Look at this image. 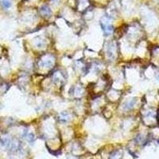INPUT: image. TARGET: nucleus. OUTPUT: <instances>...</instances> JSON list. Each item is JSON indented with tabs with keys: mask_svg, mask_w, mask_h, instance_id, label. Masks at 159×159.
<instances>
[{
	"mask_svg": "<svg viewBox=\"0 0 159 159\" xmlns=\"http://www.w3.org/2000/svg\"><path fill=\"white\" fill-rule=\"evenodd\" d=\"M22 138L26 139L29 143H33V142L34 141V135L32 133H30L27 130H25L22 132Z\"/></svg>",
	"mask_w": 159,
	"mask_h": 159,
	"instance_id": "obj_12",
	"label": "nucleus"
},
{
	"mask_svg": "<svg viewBox=\"0 0 159 159\" xmlns=\"http://www.w3.org/2000/svg\"><path fill=\"white\" fill-rule=\"evenodd\" d=\"M76 10L80 12L88 11L90 7V0H76Z\"/></svg>",
	"mask_w": 159,
	"mask_h": 159,
	"instance_id": "obj_6",
	"label": "nucleus"
},
{
	"mask_svg": "<svg viewBox=\"0 0 159 159\" xmlns=\"http://www.w3.org/2000/svg\"><path fill=\"white\" fill-rule=\"evenodd\" d=\"M12 140L13 139L9 135H3L0 138V145L4 148L9 149Z\"/></svg>",
	"mask_w": 159,
	"mask_h": 159,
	"instance_id": "obj_9",
	"label": "nucleus"
},
{
	"mask_svg": "<svg viewBox=\"0 0 159 159\" xmlns=\"http://www.w3.org/2000/svg\"><path fill=\"white\" fill-rule=\"evenodd\" d=\"M118 46L116 42H110L106 45V54L110 60H115L117 57Z\"/></svg>",
	"mask_w": 159,
	"mask_h": 159,
	"instance_id": "obj_4",
	"label": "nucleus"
},
{
	"mask_svg": "<svg viewBox=\"0 0 159 159\" xmlns=\"http://www.w3.org/2000/svg\"><path fill=\"white\" fill-rule=\"evenodd\" d=\"M52 80L57 85H62L66 80L65 74L61 70L55 71L52 75Z\"/></svg>",
	"mask_w": 159,
	"mask_h": 159,
	"instance_id": "obj_5",
	"label": "nucleus"
},
{
	"mask_svg": "<svg viewBox=\"0 0 159 159\" xmlns=\"http://www.w3.org/2000/svg\"><path fill=\"white\" fill-rule=\"evenodd\" d=\"M100 25L106 36H109L113 32V25L111 22V18L109 16H103L100 19Z\"/></svg>",
	"mask_w": 159,
	"mask_h": 159,
	"instance_id": "obj_2",
	"label": "nucleus"
},
{
	"mask_svg": "<svg viewBox=\"0 0 159 159\" xmlns=\"http://www.w3.org/2000/svg\"><path fill=\"white\" fill-rule=\"evenodd\" d=\"M39 13L41 16L45 18H50L51 15H52V11H51L49 6L47 5H43L42 7H41L39 10Z\"/></svg>",
	"mask_w": 159,
	"mask_h": 159,
	"instance_id": "obj_7",
	"label": "nucleus"
},
{
	"mask_svg": "<svg viewBox=\"0 0 159 159\" xmlns=\"http://www.w3.org/2000/svg\"><path fill=\"white\" fill-rule=\"evenodd\" d=\"M157 79L158 80H159V72H158V73H157Z\"/></svg>",
	"mask_w": 159,
	"mask_h": 159,
	"instance_id": "obj_16",
	"label": "nucleus"
},
{
	"mask_svg": "<svg viewBox=\"0 0 159 159\" xmlns=\"http://www.w3.org/2000/svg\"><path fill=\"white\" fill-rule=\"evenodd\" d=\"M0 6L2 8L8 9L12 6V1L11 0H0Z\"/></svg>",
	"mask_w": 159,
	"mask_h": 159,
	"instance_id": "obj_14",
	"label": "nucleus"
},
{
	"mask_svg": "<svg viewBox=\"0 0 159 159\" xmlns=\"http://www.w3.org/2000/svg\"><path fill=\"white\" fill-rule=\"evenodd\" d=\"M84 94V89L80 85H76L73 88V96L76 97L82 96Z\"/></svg>",
	"mask_w": 159,
	"mask_h": 159,
	"instance_id": "obj_13",
	"label": "nucleus"
},
{
	"mask_svg": "<svg viewBox=\"0 0 159 159\" xmlns=\"http://www.w3.org/2000/svg\"><path fill=\"white\" fill-rule=\"evenodd\" d=\"M58 118H59L60 121L62 122V123H68V122L70 121L71 116L68 111H63L60 113Z\"/></svg>",
	"mask_w": 159,
	"mask_h": 159,
	"instance_id": "obj_11",
	"label": "nucleus"
},
{
	"mask_svg": "<svg viewBox=\"0 0 159 159\" xmlns=\"http://www.w3.org/2000/svg\"><path fill=\"white\" fill-rule=\"evenodd\" d=\"M143 121L146 125H154L157 122V113L153 109H147L143 115Z\"/></svg>",
	"mask_w": 159,
	"mask_h": 159,
	"instance_id": "obj_3",
	"label": "nucleus"
},
{
	"mask_svg": "<svg viewBox=\"0 0 159 159\" xmlns=\"http://www.w3.org/2000/svg\"><path fill=\"white\" fill-rule=\"evenodd\" d=\"M34 45L38 49H42L46 45V42L42 37L38 36L34 39Z\"/></svg>",
	"mask_w": 159,
	"mask_h": 159,
	"instance_id": "obj_10",
	"label": "nucleus"
},
{
	"mask_svg": "<svg viewBox=\"0 0 159 159\" xmlns=\"http://www.w3.org/2000/svg\"><path fill=\"white\" fill-rule=\"evenodd\" d=\"M52 1H57V0H52Z\"/></svg>",
	"mask_w": 159,
	"mask_h": 159,
	"instance_id": "obj_17",
	"label": "nucleus"
},
{
	"mask_svg": "<svg viewBox=\"0 0 159 159\" xmlns=\"http://www.w3.org/2000/svg\"><path fill=\"white\" fill-rule=\"evenodd\" d=\"M120 157H121V154L119 151H116L111 154L110 159H119Z\"/></svg>",
	"mask_w": 159,
	"mask_h": 159,
	"instance_id": "obj_15",
	"label": "nucleus"
},
{
	"mask_svg": "<svg viewBox=\"0 0 159 159\" xmlns=\"http://www.w3.org/2000/svg\"><path fill=\"white\" fill-rule=\"evenodd\" d=\"M55 61L54 56L52 54H45L38 61V67L41 70L49 71L53 68Z\"/></svg>",
	"mask_w": 159,
	"mask_h": 159,
	"instance_id": "obj_1",
	"label": "nucleus"
},
{
	"mask_svg": "<svg viewBox=\"0 0 159 159\" xmlns=\"http://www.w3.org/2000/svg\"><path fill=\"white\" fill-rule=\"evenodd\" d=\"M137 103V99L136 98H132V99H127L123 105V109L124 111H130L132 108H134Z\"/></svg>",
	"mask_w": 159,
	"mask_h": 159,
	"instance_id": "obj_8",
	"label": "nucleus"
}]
</instances>
